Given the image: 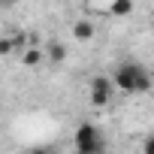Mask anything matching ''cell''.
Masks as SVG:
<instances>
[{
    "label": "cell",
    "mask_w": 154,
    "mask_h": 154,
    "mask_svg": "<svg viewBox=\"0 0 154 154\" xmlns=\"http://www.w3.org/2000/svg\"><path fill=\"white\" fill-rule=\"evenodd\" d=\"M109 82H112L115 91L145 94V91L151 88V72H148V66H142V63H136V60H124V63H118V69H115V75H112Z\"/></svg>",
    "instance_id": "6da1fadb"
},
{
    "label": "cell",
    "mask_w": 154,
    "mask_h": 154,
    "mask_svg": "<svg viewBox=\"0 0 154 154\" xmlns=\"http://www.w3.org/2000/svg\"><path fill=\"white\" fill-rule=\"evenodd\" d=\"M72 139H75V154H106V139H103L100 127L91 124V121L75 127Z\"/></svg>",
    "instance_id": "7a4b0ae2"
},
{
    "label": "cell",
    "mask_w": 154,
    "mask_h": 154,
    "mask_svg": "<svg viewBox=\"0 0 154 154\" xmlns=\"http://www.w3.org/2000/svg\"><path fill=\"white\" fill-rule=\"evenodd\" d=\"M112 97H115V88H112V82L106 79V75L91 79V103L94 106H109Z\"/></svg>",
    "instance_id": "3957f363"
},
{
    "label": "cell",
    "mask_w": 154,
    "mask_h": 154,
    "mask_svg": "<svg viewBox=\"0 0 154 154\" xmlns=\"http://www.w3.org/2000/svg\"><path fill=\"white\" fill-rule=\"evenodd\" d=\"M130 9H133L130 0H115V3H112V15H127Z\"/></svg>",
    "instance_id": "277c9868"
},
{
    "label": "cell",
    "mask_w": 154,
    "mask_h": 154,
    "mask_svg": "<svg viewBox=\"0 0 154 154\" xmlns=\"http://www.w3.org/2000/svg\"><path fill=\"white\" fill-rule=\"evenodd\" d=\"M75 36H91V24H75Z\"/></svg>",
    "instance_id": "5b68a950"
},
{
    "label": "cell",
    "mask_w": 154,
    "mask_h": 154,
    "mask_svg": "<svg viewBox=\"0 0 154 154\" xmlns=\"http://www.w3.org/2000/svg\"><path fill=\"white\" fill-rule=\"evenodd\" d=\"M24 60L33 66V63H39V54H36V51H27V54H24Z\"/></svg>",
    "instance_id": "8992f818"
},
{
    "label": "cell",
    "mask_w": 154,
    "mask_h": 154,
    "mask_svg": "<svg viewBox=\"0 0 154 154\" xmlns=\"http://www.w3.org/2000/svg\"><path fill=\"white\" fill-rule=\"evenodd\" d=\"M30 154H51V148H42V145H39V148H33Z\"/></svg>",
    "instance_id": "52a82bcc"
},
{
    "label": "cell",
    "mask_w": 154,
    "mask_h": 154,
    "mask_svg": "<svg viewBox=\"0 0 154 154\" xmlns=\"http://www.w3.org/2000/svg\"><path fill=\"white\" fill-rule=\"evenodd\" d=\"M0 3H3V6H9V3H15V0H0Z\"/></svg>",
    "instance_id": "ba28073f"
}]
</instances>
